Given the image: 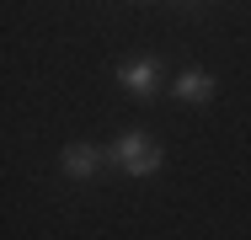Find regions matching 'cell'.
Wrapping results in <instances>:
<instances>
[{"mask_svg": "<svg viewBox=\"0 0 251 240\" xmlns=\"http://www.w3.org/2000/svg\"><path fill=\"white\" fill-rule=\"evenodd\" d=\"M107 160H112L123 176H155V171L166 166V149H160L150 134L128 128V134H118V139L107 144Z\"/></svg>", "mask_w": 251, "mask_h": 240, "instance_id": "cell-1", "label": "cell"}, {"mask_svg": "<svg viewBox=\"0 0 251 240\" xmlns=\"http://www.w3.org/2000/svg\"><path fill=\"white\" fill-rule=\"evenodd\" d=\"M118 86L134 91L139 101H150V96L160 91V59H155V53H134V59H123V64H118Z\"/></svg>", "mask_w": 251, "mask_h": 240, "instance_id": "cell-2", "label": "cell"}, {"mask_svg": "<svg viewBox=\"0 0 251 240\" xmlns=\"http://www.w3.org/2000/svg\"><path fill=\"white\" fill-rule=\"evenodd\" d=\"M101 160H107V149H97V144H86V139H75V144H64V155H59V171H64L70 182H91Z\"/></svg>", "mask_w": 251, "mask_h": 240, "instance_id": "cell-3", "label": "cell"}, {"mask_svg": "<svg viewBox=\"0 0 251 240\" xmlns=\"http://www.w3.org/2000/svg\"><path fill=\"white\" fill-rule=\"evenodd\" d=\"M171 96L203 107V101H214V75H203V70H182V75L171 80Z\"/></svg>", "mask_w": 251, "mask_h": 240, "instance_id": "cell-4", "label": "cell"}, {"mask_svg": "<svg viewBox=\"0 0 251 240\" xmlns=\"http://www.w3.org/2000/svg\"><path fill=\"white\" fill-rule=\"evenodd\" d=\"M182 5H203V0H182Z\"/></svg>", "mask_w": 251, "mask_h": 240, "instance_id": "cell-5", "label": "cell"}]
</instances>
